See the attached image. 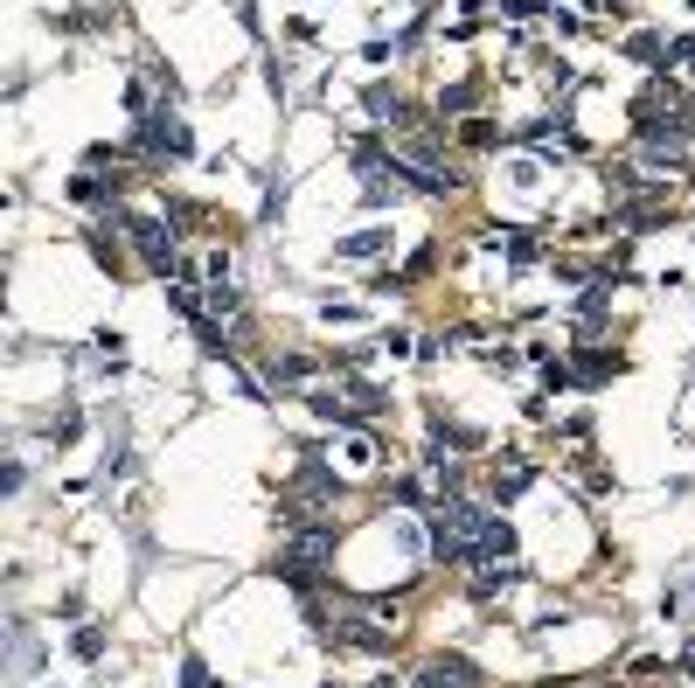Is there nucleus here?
I'll list each match as a JSON object with an SVG mask.
<instances>
[{"instance_id": "nucleus-1", "label": "nucleus", "mask_w": 695, "mask_h": 688, "mask_svg": "<svg viewBox=\"0 0 695 688\" xmlns=\"http://www.w3.org/2000/svg\"><path fill=\"white\" fill-rule=\"evenodd\" d=\"M112 223L133 237L146 272H174V223H167V216H119V209H112Z\"/></svg>"}, {"instance_id": "nucleus-2", "label": "nucleus", "mask_w": 695, "mask_h": 688, "mask_svg": "<svg viewBox=\"0 0 695 688\" xmlns=\"http://www.w3.org/2000/svg\"><path fill=\"white\" fill-rule=\"evenodd\" d=\"M139 153H153V160H188V153H195V133L160 105V112H146V126H139Z\"/></svg>"}, {"instance_id": "nucleus-3", "label": "nucleus", "mask_w": 695, "mask_h": 688, "mask_svg": "<svg viewBox=\"0 0 695 688\" xmlns=\"http://www.w3.org/2000/svg\"><path fill=\"white\" fill-rule=\"evenodd\" d=\"M285 556L306 563V570H320V563L334 556V522H299V529L285 536Z\"/></svg>"}, {"instance_id": "nucleus-4", "label": "nucleus", "mask_w": 695, "mask_h": 688, "mask_svg": "<svg viewBox=\"0 0 695 688\" xmlns=\"http://www.w3.org/2000/svg\"><path fill=\"white\" fill-rule=\"evenodd\" d=\"M417 688H480V668H473L466 654H431L424 675H417Z\"/></svg>"}, {"instance_id": "nucleus-5", "label": "nucleus", "mask_w": 695, "mask_h": 688, "mask_svg": "<svg viewBox=\"0 0 695 688\" xmlns=\"http://www.w3.org/2000/svg\"><path fill=\"white\" fill-rule=\"evenodd\" d=\"M522 577H529V570H522V563H515V556H494V563H487V570H480V577H473V598H480V605H487V598H501V591H515V584H522Z\"/></svg>"}, {"instance_id": "nucleus-6", "label": "nucleus", "mask_w": 695, "mask_h": 688, "mask_svg": "<svg viewBox=\"0 0 695 688\" xmlns=\"http://www.w3.org/2000/svg\"><path fill=\"white\" fill-rule=\"evenodd\" d=\"M306 411H313V417H327L334 431H348V424H362V404H348L341 390H306Z\"/></svg>"}, {"instance_id": "nucleus-7", "label": "nucleus", "mask_w": 695, "mask_h": 688, "mask_svg": "<svg viewBox=\"0 0 695 688\" xmlns=\"http://www.w3.org/2000/svg\"><path fill=\"white\" fill-rule=\"evenodd\" d=\"M383 251H390V230H376V223L334 244V258H348V265H362V258H383Z\"/></svg>"}, {"instance_id": "nucleus-8", "label": "nucleus", "mask_w": 695, "mask_h": 688, "mask_svg": "<svg viewBox=\"0 0 695 688\" xmlns=\"http://www.w3.org/2000/svg\"><path fill=\"white\" fill-rule=\"evenodd\" d=\"M487 487H494V501H515V494H529V487H536V466H529V459H508V466H494V480H487Z\"/></svg>"}, {"instance_id": "nucleus-9", "label": "nucleus", "mask_w": 695, "mask_h": 688, "mask_svg": "<svg viewBox=\"0 0 695 688\" xmlns=\"http://www.w3.org/2000/svg\"><path fill=\"white\" fill-rule=\"evenodd\" d=\"M362 105H369V119H383V126H404V112H411L390 84H369V91H362Z\"/></svg>"}, {"instance_id": "nucleus-10", "label": "nucleus", "mask_w": 695, "mask_h": 688, "mask_svg": "<svg viewBox=\"0 0 695 688\" xmlns=\"http://www.w3.org/2000/svg\"><path fill=\"white\" fill-rule=\"evenodd\" d=\"M452 133H459L466 153H494V146H501V126H494V119H459Z\"/></svg>"}, {"instance_id": "nucleus-11", "label": "nucleus", "mask_w": 695, "mask_h": 688, "mask_svg": "<svg viewBox=\"0 0 695 688\" xmlns=\"http://www.w3.org/2000/svg\"><path fill=\"white\" fill-rule=\"evenodd\" d=\"M487 251H508V265H536V258H543V244H536L529 230H501Z\"/></svg>"}, {"instance_id": "nucleus-12", "label": "nucleus", "mask_w": 695, "mask_h": 688, "mask_svg": "<svg viewBox=\"0 0 695 688\" xmlns=\"http://www.w3.org/2000/svg\"><path fill=\"white\" fill-rule=\"evenodd\" d=\"M306 376H313V362H306V355H272V362H265V383H306Z\"/></svg>"}, {"instance_id": "nucleus-13", "label": "nucleus", "mask_w": 695, "mask_h": 688, "mask_svg": "<svg viewBox=\"0 0 695 688\" xmlns=\"http://www.w3.org/2000/svg\"><path fill=\"white\" fill-rule=\"evenodd\" d=\"M424 480H431L438 494H459V480H466V473H459V459H445V452H431V459H424Z\"/></svg>"}, {"instance_id": "nucleus-14", "label": "nucleus", "mask_w": 695, "mask_h": 688, "mask_svg": "<svg viewBox=\"0 0 695 688\" xmlns=\"http://www.w3.org/2000/svg\"><path fill=\"white\" fill-rule=\"evenodd\" d=\"M612 369H619V355H577L570 362V383H605Z\"/></svg>"}, {"instance_id": "nucleus-15", "label": "nucleus", "mask_w": 695, "mask_h": 688, "mask_svg": "<svg viewBox=\"0 0 695 688\" xmlns=\"http://www.w3.org/2000/svg\"><path fill=\"white\" fill-rule=\"evenodd\" d=\"M473 98H480V84H445V91H438V119H445V112H452V119L473 112Z\"/></svg>"}, {"instance_id": "nucleus-16", "label": "nucleus", "mask_w": 695, "mask_h": 688, "mask_svg": "<svg viewBox=\"0 0 695 688\" xmlns=\"http://www.w3.org/2000/svg\"><path fill=\"white\" fill-rule=\"evenodd\" d=\"M237 313H244V299H237L230 285H216V292H209V320H237Z\"/></svg>"}, {"instance_id": "nucleus-17", "label": "nucleus", "mask_w": 695, "mask_h": 688, "mask_svg": "<svg viewBox=\"0 0 695 688\" xmlns=\"http://www.w3.org/2000/svg\"><path fill=\"white\" fill-rule=\"evenodd\" d=\"M70 195H77V202H105V181H98V174H77Z\"/></svg>"}, {"instance_id": "nucleus-18", "label": "nucleus", "mask_w": 695, "mask_h": 688, "mask_svg": "<svg viewBox=\"0 0 695 688\" xmlns=\"http://www.w3.org/2000/svg\"><path fill=\"white\" fill-rule=\"evenodd\" d=\"M98 654H105V633L84 626V633H77V661H98Z\"/></svg>"}, {"instance_id": "nucleus-19", "label": "nucleus", "mask_w": 695, "mask_h": 688, "mask_svg": "<svg viewBox=\"0 0 695 688\" xmlns=\"http://www.w3.org/2000/svg\"><path fill=\"white\" fill-rule=\"evenodd\" d=\"M181 688H216V682H209V668H202L195 654H188V668H181Z\"/></svg>"}, {"instance_id": "nucleus-20", "label": "nucleus", "mask_w": 695, "mask_h": 688, "mask_svg": "<svg viewBox=\"0 0 695 688\" xmlns=\"http://www.w3.org/2000/svg\"><path fill=\"white\" fill-rule=\"evenodd\" d=\"M348 459H355V466H376V459H383V452H376V445H369V438H348Z\"/></svg>"}, {"instance_id": "nucleus-21", "label": "nucleus", "mask_w": 695, "mask_h": 688, "mask_svg": "<svg viewBox=\"0 0 695 688\" xmlns=\"http://www.w3.org/2000/svg\"><path fill=\"white\" fill-rule=\"evenodd\" d=\"M508 14H556V7H543V0H501Z\"/></svg>"}, {"instance_id": "nucleus-22", "label": "nucleus", "mask_w": 695, "mask_h": 688, "mask_svg": "<svg viewBox=\"0 0 695 688\" xmlns=\"http://www.w3.org/2000/svg\"><path fill=\"white\" fill-rule=\"evenodd\" d=\"M675 668H682V675H689V682H695V647H689V654H682V661H675Z\"/></svg>"}, {"instance_id": "nucleus-23", "label": "nucleus", "mask_w": 695, "mask_h": 688, "mask_svg": "<svg viewBox=\"0 0 695 688\" xmlns=\"http://www.w3.org/2000/svg\"><path fill=\"white\" fill-rule=\"evenodd\" d=\"M369 688H397V675H376V682H369Z\"/></svg>"}]
</instances>
